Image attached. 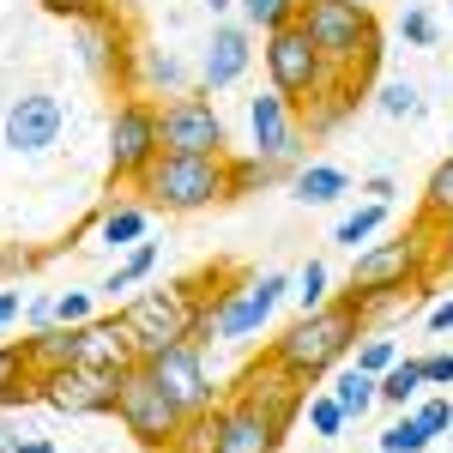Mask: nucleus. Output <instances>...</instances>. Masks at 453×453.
Masks as SVG:
<instances>
[{
	"label": "nucleus",
	"instance_id": "nucleus-1",
	"mask_svg": "<svg viewBox=\"0 0 453 453\" xmlns=\"http://www.w3.org/2000/svg\"><path fill=\"white\" fill-rule=\"evenodd\" d=\"M296 25L314 36V49L326 55L333 79H363L381 61V31H375L369 0H303Z\"/></svg>",
	"mask_w": 453,
	"mask_h": 453
},
{
	"label": "nucleus",
	"instance_id": "nucleus-2",
	"mask_svg": "<svg viewBox=\"0 0 453 453\" xmlns=\"http://www.w3.org/2000/svg\"><path fill=\"white\" fill-rule=\"evenodd\" d=\"M357 339H363V309H357V296H345V303L309 309L290 333H279V339H273V357H279L296 381H320L326 369L345 363V350L357 345Z\"/></svg>",
	"mask_w": 453,
	"mask_h": 453
},
{
	"label": "nucleus",
	"instance_id": "nucleus-3",
	"mask_svg": "<svg viewBox=\"0 0 453 453\" xmlns=\"http://www.w3.org/2000/svg\"><path fill=\"white\" fill-rule=\"evenodd\" d=\"M127 333H134V345H140V363H151L157 350L170 345H188V339H200V320H206V303L194 296V284H170V290H140L127 309Z\"/></svg>",
	"mask_w": 453,
	"mask_h": 453
},
{
	"label": "nucleus",
	"instance_id": "nucleus-4",
	"mask_svg": "<svg viewBox=\"0 0 453 453\" xmlns=\"http://www.w3.org/2000/svg\"><path fill=\"white\" fill-rule=\"evenodd\" d=\"M151 206L164 211H200L211 200H230V164L224 157H188V151H164L151 170L140 175Z\"/></svg>",
	"mask_w": 453,
	"mask_h": 453
},
{
	"label": "nucleus",
	"instance_id": "nucleus-5",
	"mask_svg": "<svg viewBox=\"0 0 453 453\" xmlns=\"http://www.w3.org/2000/svg\"><path fill=\"white\" fill-rule=\"evenodd\" d=\"M115 418H121V429H127L134 441H145V448H157V453L175 448V435L188 429V411L157 387V375H151L145 363H134V369L121 375V387H115Z\"/></svg>",
	"mask_w": 453,
	"mask_h": 453
},
{
	"label": "nucleus",
	"instance_id": "nucleus-6",
	"mask_svg": "<svg viewBox=\"0 0 453 453\" xmlns=\"http://www.w3.org/2000/svg\"><path fill=\"white\" fill-rule=\"evenodd\" d=\"M260 61H266V79H273V91H284L290 104H309L314 91L326 85V55L314 49V36L290 19L279 31H266V49H260Z\"/></svg>",
	"mask_w": 453,
	"mask_h": 453
},
{
	"label": "nucleus",
	"instance_id": "nucleus-7",
	"mask_svg": "<svg viewBox=\"0 0 453 453\" xmlns=\"http://www.w3.org/2000/svg\"><path fill=\"white\" fill-rule=\"evenodd\" d=\"M157 157H164V121H157L151 104L127 97L115 109V121H109V175L115 181H140Z\"/></svg>",
	"mask_w": 453,
	"mask_h": 453
},
{
	"label": "nucleus",
	"instance_id": "nucleus-8",
	"mask_svg": "<svg viewBox=\"0 0 453 453\" xmlns=\"http://www.w3.org/2000/svg\"><path fill=\"white\" fill-rule=\"evenodd\" d=\"M115 387H121V375L85 369V363H67V369L36 375L42 405H55V411H67V418H97V411H115Z\"/></svg>",
	"mask_w": 453,
	"mask_h": 453
},
{
	"label": "nucleus",
	"instance_id": "nucleus-9",
	"mask_svg": "<svg viewBox=\"0 0 453 453\" xmlns=\"http://www.w3.org/2000/svg\"><path fill=\"white\" fill-rule=\"evenodd\" d=\"M236 399L260 405L266 418H279L284 429H290V423H296V411L309 405V381H296V375L284 369L279 357L266 350L260 363H248V369H242V381H236Z\"/></svg>",
	"mask_w": 453,
	"mask_h": 453
},
{
	"label": "nucleus",
	"instance_id": "nucleus-10",
	"mask_svg": "<svg viewBox=\"0 0 453 453\" xmlns=\"http://www.w3.org/2000/svg\"><path fill=\"white\" fill-rule=\"evenodd\" d=\"M429 230V224H423ZM423 230L399 236V242H375L357 254L350 266V290H405V284L423 273Z\"/></svg>",
	"mask_w": 453,
	"mask_h": 453
},
{
	"label": "nucleus",
	"instance_id": "nucleus-11",
	"mask_svg": "<svg viewBox=\"0 0 453 453\" xmlns=\"http://www.w3.org/2000/svg\"><path fill=\"white\" fill-rule=\"evenodd\" d=\"M284 448V423L266 418L260 405L230 399L211 411V453H279Z\"/></svg>",
	"mask_w": 453,
	"mask_h": 453
},
{
	"label": "nucleus",
	"instance_id": "nucleus-12",
	"mask_svg": "<svg viewBox=\"0 0 453 453\" xmlns=\"http://www.w3.org/2000/svg\"><path fill=\"white\" fill-rule=\"evenodd\" d=\"M284 290H290L284 273H260V279L224 290V296H218V333H224V339H254V333L266 326V314L279 309Z\"/></svg>",
	"mask_w": 453,
	"mask_h": 453
},
{
	"label": "nucleus",
	"instance_id": "nucleus-13",
	"mask_svg": "<svg viewBox=\"0 0 453 453\" xmlns=\"http://www.w3.org/2000/svg\"><path fill=\"white\" fill-rule=\"evenodd\" d=\"M164 151H188V157H224V121L206 97H175L164 115Z\"/></svg>",
	"mask_w": 453,
	"mask_h": 453
},
{
	"label": "nucleus",
	"instance_id": "nucleus-14",
	"mask_svg": "<svg viewBox=\"0 0 453 453\" xmlns=\"http://www.w3.org/2000/svg\"><path fill=\"white\" fill-rule=\"evenodd\" d=\"M145 369L157 375V387L170 393V399L181 405V411H188V418L211 411V381H206V363H200V345H194V339H188V345L157 350V357H151Z\"/></svg>",
	"mask_w": 453,
	"mask_h": 453
},
{
	"label": "nucleus",
	"instance_id": "nucleus-15",
	"mask_svg": "<svg viewBox=\"0 0 453 453\" xmlns=\"http://www.w3.org/2000/svg\"><path fill=\"white\" fill-rule=\"evenodd\" d=\"M61 127H67V109L49 91H25L19 104L6 109V145L12 151H49L61 140Z\"/></svg>",
	"mask_w": 453,
	"mask_h": 453
},
{
	"label": "nucleus",
	"instance_id": "nucleus-16",
	"mask_svg": "<svg viewBox=\"0 0 453 453\" xmlns=\"http://www.w3.org/2000/svg\"><path fill=\"white\" fill-rule=\"evenodd\" d=\"M248 127H254V157L260 164H290V151H296V121H290V97L284 91H260L254 104H248Z\"/></svg>",
	"mask_w": 453,
	"mask_h": 453
},
{
	"label": "nucleus",
	"instance_id": "nucleus-17",
	"mask_svg": "<svg viewBox=\"0 0 453 453\" xmlns=\"http://www.w3.org/2000/svg\"><path fill=\"white\" fill-rule=\"evenodd\" d=\"M79 363L85 369H104V375H127L134 363H140V345H134V333H127V320L121 314H109V320H85L79 326Z\"/></svg>",
	"mask_w": 453,
	"mask_h": 453
},
{
	"label": "nucleus",
	"instance_id": "nucleus-18",
	"mask_svg": "<svg viewBox=\"0 0 453 453\" xmlns=\"http://www.w3.org/2000/svg\"><path fill=\"white\" fill-rule=\"evenodd\" d=\"M248 61H254L248 31L242 25H218L211 42H206V61H200V85H206V91H230V85L248 73Z\"/></svg>",
	"mask_w": 453,
	"mask_h": 453
},
{
	"label": "nucleus",
	"instance_id": "nucleus-19",
	"mask_svg": "<svg viewBox=\"0 0 453 453\" xmlns=\"http://www.w3.org/2000/svg\"><path fill=\"white\" fill-rule=\"evenodd\" d=\"M25 357H31L36 375H49V369H67V363H79V326H36L31 339H25Z\"/></svg>",
	"mask_w": 453,
	"mask_h": 453
},
{
	"label": "nucleus",
	"instance_id": "nucleus-20",
	"mask_svg": "<svg viewBox=\"0 0 453 453\" xmlns=\"http://www.w3.org/2000/svg\"><path fill=\"white\" fill-rule=\"evenodd\" d=\"M31 399L42 393H36V369L25 345H0V405H31Z\"/></svg>",
	"mask_w": 453,
	"mask_h": 453
},
{
	"label": "nucleus",
	"instance_id": "nucleus-21",
	"mask_svg": "<svg viewBox=\"0 0 453 453\" xmlns=\"http://www.w3.org/2000/svg\"><path fill=\"white\" fill-rule=\"evenodd\" d=\"M326 393L345 405V418H363V411L381 399V375H369V369H357V363H350V369H339V375H333V387H326Z\"/></svg>",
	"mask_w": 453,
	"mask_h": 453
},
{
	"label": "nucleus",
	"instance_id": "nucleus-22",
	"mask_svg": "<svg viewBox=\"0 0 453 453\" xmlns=\"http://www.w3.org/2000/svg\"><path fill=\"white\" fill-rule=\"evenodd\" d=\"M350 194V175L339 164H309V170H296V200L303 206H326V200H339Z\"/></svg>",
	"mask_w": 453,
	"mask_h": 453
},
{
	"label": "nucleus",
	"instance_id": "nucleus-23",
	"mask_svg": "<svg viewBox=\"0 0 453 453\" xmlns=\"http://www.w3.org/2000/svg\"><path fill=\"white\" fill-rule=\"evenodd\" d=\"M97 236H104V248H140L145 211L140 206H109L104 218H97Z\"/></svg>",
	"mask_w": 453,
	"mask_h": 453
},
{
	"label": "nucleus",
	"instance_id": "nucleus-24",
	"mask_svg": "<svg viewBox=\"0 0 453 453\" xmlns=\"http://www.w3.org/2000/svg\"><path fill=\"white\" fill-rule=\"evenodd\" d=\"M418 387H429V381H423V363H418V357H399V363L381 375V399H387V405H411Z\"/></svg>",
	"mask_w": 453,
	"mask_h": 453
},
{
	"label": "nucleus",
	"instance_id": "nucleus-25",
	"mask_svg": "<svg viewBox=\"0 0 453 453\" xmlns=\"http://www.w3.org/2000/svg\"><path fill=\"white\" fill-rule=\"evenodd\" d=\"M448 218H453V157L435 164L429 188H423V224H448Z\"/></svg>",
	"mask_w": 453,
	"mask_h": 453
},
{
	"label": "nucleus",
	"instance_id": "nucleus-26",
	"mask_svg": "<svg viewBox=\"0 0 453 453\" xmlns=\"http://www.w3.org/2000/svg\"><path fill=\"white\" fill-rule=\"evenodd\" d=\"M151 266H157V248L151 242H140V248H127V260H121V266H115V273H109V296H115V290H134V284H145L151 279Z\"/></svg>",
	"mask_w": 453,
	"mask_h": 453
},
{
	"label": "nucleus",
	"instance_id": "nucleus-27",
	"mask_svg": "<svg viewBox=\"0 0 453 453\" xmlns=\"http://www.w3.org/2000/svg\"><path fill=\"white\" fill-rule=\"evenodd\" d=\"M79 31H85V61H91V73H115V55H121V49H115V42H109V12L104 19H85V25H79Z\"/></svg>",
	"mask_w": 453,
	"mask_h": 453
},
{
	"label": "nucleus",
	"instance_id": "nucleus-28",
	"mask_svg": "<svg viewBox=\"0 0 453 453\" xmlns=\"http://www.w3.org/2000/svg\"><path fill=\"white\" fill-rule=\"evenodd\" d=\"M381 224H387V206H381V200H369V206H363V211H350L345 224H339V236H333V242H339V248H350V254H357V242H369V236H375Z\"/></svg>",
	"mask_w": 453,
	"mask_h": 453
},
{
	"label": "nucleus",
	"instance_id": "nucleus-29",
	"mask_svg": "<svg viewBox=\"0 0 453 453\" xmlns=\"http://www.w3.org/2000/svg\"><path fill=\"white\" fill-rule=\"evenodd\" d=\"M236 6H242V19L254 25V31H279V25L296 19V6H303V0H236Z\"/></svg>",
	"mask_w": 453,
	"mask_h": 453
},
{
	"label": "nucleus",
	"instance_id": "nucleus-30",
	"mask_svg": "<svg viewBox=\"0 0 453 453\" xmlns=\"http://www.w3.org/2000/svg\"><path fill=\"white\" fill-rule=\"evenodd\" d=\"M303 411H309V429H314V435H326V441H333V435L350 423L345 405H339L333 393H309V405H303Z\"/></svg>",
	"mask_w": 453,
	"mask_h": 453
},
{
	"label": "nucleus",
	"instance_id": "nucleus-31",
	"mask_svg": "<svg viewBox=\"0 0 453 453\" xmlns=\"http://www.w3.org/2000/svg\"><path fill=\"white\" fill-rule=\"evenodd\" d=\"M423 448H429V435H423L418 418H399L381 429V453H423Z\"/></svg>",
	"mask_w": 453,
	"mask_h": 453
},
{
	"label": "nucleus",
	"instance_id": "nucleus-32",
	"mask_svg": "<svg viewBox=\"0 0 453 453\" xmlns=\"http://www.w3.org/2000/svg\"><path fill=\"white\" fill-rule=\"evenodd\" d=\"M375 104H381V115H393V121H405V115H418V109H423V97H418V85H405V79H387Z\"/></svg>",
	"mask_w": 453,
	"mask_h": 453
},
{
	"label": "nucleus",
	"instance_id": "nucleus-33",
	"mask_svg": "<svg viewBox=\"0 0 453 453\" xmlns=\"http://www.w3.org/2000/svg\"><path fill=\"white\" fill-rule=\"evenodd\" d=\"M393 363H399V345L393 339H363L357 345V369H369V375H387Z\"/></svg>",
	"mask_w": 453,
	"mask_h": 453
},
{
	"label": "nucleus",
	"instance_id": "nucleus-34",
	"mask_svg": "<svg viewBox=\"0 0 453 453\" xmlns=\"http://www.w3.org/2000/svg\"><path fill=\"white\" fill-rule=\"evenodd\" d=\"M296 303H303V314L326 303V266H320V260H309V266L296 273Z\"/></svg>",
	"mask_w": 453,
	"mask_h": 453
},
{
	"label": "nucleus",
	"instance_id": "nucleus-35",
	"mask_svg": "<svg viewBox=\"0 0 453 453\" xmlns=\"http://www.w3.org/2000/svg\"><path fill=\"white\" fill-rule=\"evenodd\" d=\"M411 418H418V423H423V435L435 441V435H448V429H453V399H423Z\"/></svg>",
	"mask_w": 453,
	"mask_h": 453
},
{
	"label": "nucleus",
	"instance_id": "nucleus-36",
	"mask_svg": "<svg viewBox=\"0 0 453 453\" xmlns=\"http://www.w3.org/2000/svg\"><path fill=\"white\" fill-rule=\"evenodd\" d=\"M55 320L61 326H85L91 320V290H61L55 296Z\"/></svg>",
	"mask_w": 453,
	"mask_h": 453
},
{
	"label": "nucleus",
	"instance_id": "nucleus-37",
	"mask_svg": "<svg viewBox=\"0 0 453 453\" xmlns=\"http://www.w3.org/2000/svg\"><path fill=\"white\" fill-rule=\"evenodd\" d=\"M399 36H405V42H418V49H429V42H435V19H429L423 6H405V19H399Z\"/></svg>",
	"mask_w": 453,
	"mask_h": 453
},
{
	"label": "nucleus",
	"instance_id": "nucleus-38",
	"mask_svg": "<svg viewBox=\"0 0 453 453\" xmlns=\"http://www.w3.org/2000/svg\"><path fill=\"white\" fill-rule=\"evenodd\" d=\"M49 12H61V19H73V25H85V19H104L109 0H42Z\"/></svg>",
	"mask_w": 453,
	"mask_h": 453
},
{
	"label": "nucleus",
	"instance_id": "nucleus-39",
	"mask_svg": "<svg viewBox=\"0 0 453 453\" xmlns=\"http://www.w3.org/2000/svg\"><path fill=\"white\" fill-rule=\"evenodd\" d=\"M224 164H230V157H224ZM266 175H273V164H260V157H254V164H230V194H242V188L266 181Z\"/></svg>",
	"mask_w": 453,
	"mask_h": 453
},
{
	"label": "nucleus",
	"instance_id": "nucleus-40",
	"mask_svg": "<svg viewBox=\"0 0 453 453\" xmlns=\"http://www.w3.org/2000/svg\"><path fill=\"white\" fill-rule=\"evenodd\" d=\"M418 363L429 387H453V350H435V357H418Z\"/></svg>",
	"mask_w": 453,
	"mask_h": 453
},
{
	"label": "nucleus",
	"instance_id": "nucleus-41",
	"mask_svg": "<svg viewBox=\"0 0 453 453\" xmlns=\"http://www.w3.org/2000/svg\"><path fill=\"white\" fill-rule=\"evenodd\" d=\"M151 79H164V85H181V67H175L170 55H151Z\"/></svg>",
	"mask_w": 453,
	"mask_h": 453
},
{
	"label": "nucleus",
	"instance_id": "nucleus-42",
	"mask_svg": "<svg viewBox=\"0 0 453 453\" xmlns=\"http://www.w3.org/2000/svg\"><path fill=\"white\" fill-rule=\"evenodd\" d=\"M429 333H453V296H448V303H435V309H429Z\"/></svg>",
	"mask_w": 453,
	"mask_h": 453
},
{
	"label": "nucleus",
	"instance_id": "nucleus-43",
	"mask_svg": "<svg viewBox=\"0 0 453 453\" xmlns=\"http://www.w3.org/2000/svg\"><path fill=\"white\" fill-rule=\"evenodd\" d=\"M19 309H25V296H19V290H0V326H12Z\"/></svg>",
	"mask_w": 453,
	"mask_h": 453
},
{
	"label": "nucleus",
	"instance_id": "nucleus-44",
	"mask_svg": "<svg viewBox=\"0 0 453 453\" xmlns=\"http://www.w3.org/2000/svg\"><path fill=\"white\" fill-rule=\"evenodd\" d=\"M31 320H36V326H55V296H36V303H31Z\"/></svg>",
	"mask_w": 453,
	"mask_h": 453
},
{
	"label": "nucleus",
	"instance_id": "nucleus-45",
	"mask_svg": "<svg viewBox=\"0 0 453 453\" xmlns=\"http://www.w3.org/2000/svg\"><path fill=\"white\" fill-rule=\"evenodd\" d=\"M12 453H55V448H49L42 435H25V441H12Z\"/></svg>",
	"mask_w": 453,
	"mask_h": 453
},
{
	"label": "nucleus",
	"instance_id": "nucleus-46",
	"mask_svg": "<svg viewBox=\"0 0 453 453\" xmlns=\"http://www.w3.org/2000/svg\"><path fill=\"white\" fill-rule=\"evenodd\" d=\"M363 194H369V200H381V206H387V194H393V181H387V175H375V181H369Z\"/></svg>",
	"mask_w": 453,
	"mask_h": 453
},
{
	"label": "nucleus",
	"instance_id": "nucleus-47",
	"mask_svg": "<svg viewBox=\"0 0 453 453\" xmlns=\"http://www.w3.org/2000/svg\"><path fill=\"white\" fill-rule=\"evenodd\" d=\"M435 254H441V260H448V266H453V218H448V224H441V248H435Z\"/></svg>",
	"mask_w": 453,
	"mask_h": 453
},
{
	"label": "nucleus",
	"instance_id": "nucleus-48",
	"mask_svg": "<svg viewBox=\"0 0 453 453\" xmlns=\"http://www.w3.org/2000/svg\"><path fill=\"white\" fill-rule=\"evenodd\" d=\"M206 6H211V12H224V6H236V0H206Z\"/></svg>",
	"mask_w": 453,
	"mask_h": 453
},
{
	"label": "nucleus",
	"instance_id": "nucleus-49",
	"mask_svg": "<svg viewBox=\"0 0 453 453\" xmlns=\"http://www.w3.org/2000/svg\"><path fill=\"white\" fill-rule=\"evenodd\" d=\"M12 441H19V435H6V429H0V448H6V453H12Z\"/></svg>",
	"mask_w": 453,
	"mask_h": 453
},
{
	"label": "nucleus",
	"instance_id": "nucleus-50",
	"mask_svg": "<svg viewBox=\"0 0 453 453\" xmlns=\"http://www.w3.org/2000/svg\"><path fill=\"white\" fill-rule=\"evenodd\" d=\"M164 453H175V448H164Z\"/></svg>",
	"mask_w": 453,
	"mask_h": 453
}]
</instances>
